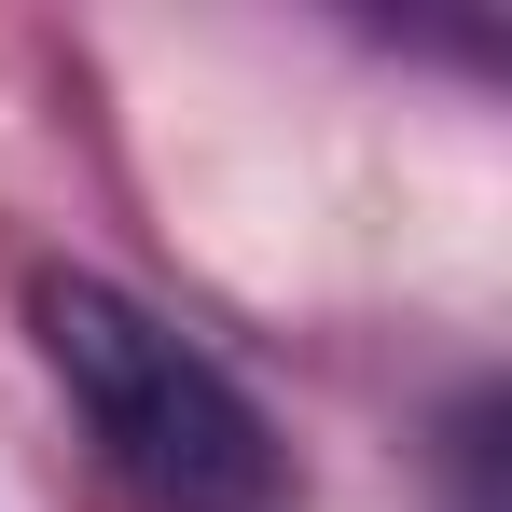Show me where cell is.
<instances>
[{
	"label": "cell",
	"mask_w": 512,
	"mask_h": 512,
	"mask_svg": "<svg viewBox=\"0 0 512 512\" xmlns=\"http://www.w3.org/2000/svg\"><path fill=\"white\" fill-rule=\"evenodd\" d=\"M28 333L84 402L97 457L153 512H291V443L208 346L111 277H28Z\"/></svg>",
	"instance_id": "cell-1"
}]
</instances>
